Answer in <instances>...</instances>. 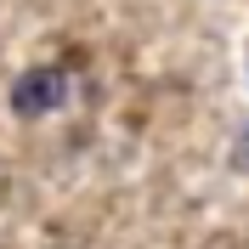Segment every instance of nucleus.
Wrapping results in <instances>:
<instances>
[{
	"label": "nucleus",
	"instance_id": "nucleus-2",
	"mask_svg": "<svg viewBox=\"0 0 249 249\" xmlns=\"http://www.w3.org/2000/svg\"><path fill=\"white\" fill-rule=\"evenodd\" d=\"M244 159H249V136H244Z\"/></svg>",
	"mask_w": 249,
	"mask_h": 249
},
{
	"label": "nucleus",
	"instance_id": "nucleus-1",
	"mask_svg": "<svg viewBox=\"0 0 249 249\" xmlns=\"http://www.w3.org/2000/svg\"><path fill=\"white\" fill-rule=\"evenodd\" d=\"M62 102H68V74L62 68H29L12 85V113L17 119H40V113L62 108Z\"/></svg>",
	"mask_w": 249,
	"mask_h": 249
}]
</instances>
